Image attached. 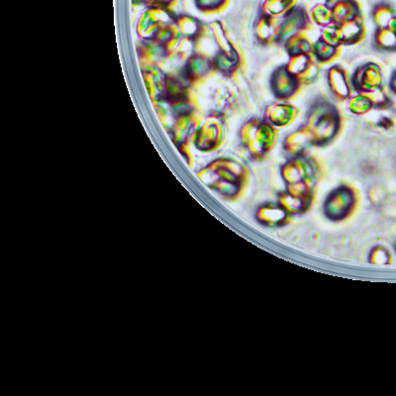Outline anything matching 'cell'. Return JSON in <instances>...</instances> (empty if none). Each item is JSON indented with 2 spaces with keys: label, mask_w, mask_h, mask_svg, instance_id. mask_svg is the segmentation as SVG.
<instances>
[{
  "label": "cell",
  "mask_w": 396,
  "mask_h": 396,
  "mask_svg": "<svg viewBox=\"0 0 396 396\" xmlns=\"http://www.w3.org/2000/svg\"><path fill=\"white\" fill-rule=\"evenodd\" d=\"M370 262L375 265L386 264L389 262L388 252L381 247H377L370 253Z\"/></svg>",
  "instance_id": "cell-33"
},
{
  "label": "cell",
  "mask_w": 396,
  "mask_h": 396,
  "mask_svg": "<svg viewBox=\"0 0 396 396\" xmlns=\"http://www.w3.org/2000/svg\"><path fill=\"white\" fill-rule=\"evenodd\" d=\"M341 34H342L343 46H355L361 44L367 36V27H366L364 16L354 18L350 21L340 24Z\"/></svg>",
  "instance_id": "cell-16"
},
{
  "label": "cell",
  "mask_w": 396,
  "mask_h": 396,
  "mask_svg": "<svg viewBox=\"0 0 396 396\" xmlns=\"http://www.w3.org/2000/svg\"><path fill=\"white\" fill-rule=\"evenodd\" d=\"M389 89L393 95H396V70L393 73L390 79H389Z\"/></svg>",
  "instance_id": "cell-34"
},
{
  "label": "cell",
  "mask_w": 396,
  "mask_h": 396,
  "mask_svg": "<svg viewBox=\"0 0 396 396\" xmlns=\"http://www.w3.org/2000/svg\"><path fill=\"white\" fill-rule=\"evenodd\" d=\"M327 84L332 97L338 102H346L354 95L351 75L342 65H333L326 73Z\"/></svg>",
  "instance_id": "cell-11"
},
{
  "label": "cell",
  "mask_w": 396,
  "mask_h": 396,
  "mask_svg": "<svg viewBox=\"0 0 396 396\" xmlns=\"http://www.w3.org/2000/svg\"><path fill=\"white\" fill-rule=\"evenodd\" d=\"M323 173L321 160L310 152L288 158L281 168V178L286 185H304L312 189L321 180Z\"/></svg>",
  "instance_id": "cell-4"
},
{
  "label": "cell",
  "mask_w": 396,
  "mask_h": 396,
  "mask_svg": "<svg viewBox=\"0 0 396 396\" xmlns=\"http://www.w3.org/2000/svg\"><path fill=\"white\" fill-rule=\"evenodd\" d=\"M342 53V47H336L318 38L313 47V57L320 66L330 65L337 61Z\"/></svg>",
  "instance_id": "cell-20"
},
{
  "label": "cell",
  "mask_w": 396,
  "mask_h": 396,
  "mask_svg": "<svg viewBox=\"0 0 396 396\" xmlns=\"http://www.w3.org/2000/svg\"><path fill=\"white\" fill-rule=\"evenodd\" d=\"M249 169L243 162L231 158L213 162L200 173L201 180L229 198L239 196L249 182Z\"/></svg>",
  "instance_id": "cell-2"
},
{
  "label": "cell",
  "mask_w": 396,
  "mask_h": 396,
  "mask_svg": "<svg viewBox=\"0 0 396 396\" xmlns=\"http://www.w3.org/2000/svg\"><path fill=\"white\" fill-rule=\"evenodd\" d=\"M313 29V23L308 9L302 6H294L279 18V30L276 45L283 46L285 41L295 34L308 33Z\"/></svg>",
  "instance_id": "cell-6"
},
{
  "label": "cell",
  "mask_w": 396,
  "mask_h": 396,
  "mask_svg": "<svg viewBox=\"0 0 396 396\" xmlns=\"http://www.w3.org/2000/svg\"><path fill=\"white\" fill-rule=\"evenodd\" d=\"M325 4L331 9L335 24L340 25L364 16L359 0H326Z\"/></svg>",
  "instance_id": "cell-15"
},
{
  "label": "cell",
  "mask_w": 396,
  "mask_h": 396,
  "mask_svg": "<svg viewBox=\"0 0 396 396\" xmlns=\"http://www.w3.org/2000/svg\"><path fill=\"white\" fill-rule=\"evenodd\" d=\"M388 28L396 34V16L388 23Z\"/></svg>",
  "instance_id": "cell-35"
},
{
  "label": "cell",
  "mask_w": 396,
  "mask_h": 396,
  "mask_svg": "<svg viewBox=\"0 0 396 396\" xmlns=\"http://www.w3.org/2000/svg\"><path fill=\"white\" fill-rule=\"evenodd\" d=\"M347 107L349 111L356 116L367 115L375 109L370 93H356L351 96L347 102Z\"/></svg>",
  "instance_id": "cell-25"
},
{
  "label": "cell",
  "mask_w": 396,
  "mask_h": 396,
  "mask_svg": "<svg viewBox=\"0 0 396 396\" xmlns=\"http://www.w3.org/2000/svg\"><path fill=\"white\" fill-rule=\"evenodd\" d=\"M213 70H214V66H213L212 59L205 55L198 54L189 58L185 73L189 79L192 81H199L208 77Z\"/></svg>",
  "instance_id": "cell-17"
},
{
  "label": "cell",
  "mask_w": 396,
  "mask_h": 396,
  "mask_svg": "<svg viewBox=\"0 0 396 396\" xmlns=\"http://www.w3.org/2000/svg\"><path fill=\"white\" fill-rule=\"evenodd\" d=\"M239 137L249 158L253 161L262 162L276 149L279 129L264 117L252 118L242 126Z\"/></svg>",
  "instance_id": "cell-3"
},
{
  "label": "cell",
  "mask_w": 396,
  "mask_h": 396,
  "mask_svg": "<svg viewBox=\"0 0 396 396\" xmlns=\"http://www.w3.org/2000/svg\"><path fill=\"white\" fill-rule=\"evenodd\" d=\"M299 113L301 111L296 105L288 102H278L265 109L264 118L274 127L281 129L294 124Z\"/></svg>",
  "instance_id": "cell-12"
},
{
  "label": "cell",
  "mask_w": 396,
  "mask_h": 396,
  "mask_svg": "<svg viewBox=\"0 0 396 396\" xmlns=\"http://www.w3.org/2000/svg\"><path fill=\"white\" fill-rule=\"evenodd\" d=\"M370 95L374 102L375 109H386L391 105L390 96L388 95V91L384 89V86L377 89L374 93H370Z\"/></svg>",
  "instance_id": "cell-32"
},
{
  "label": "cell",
  "mask_w": 396,
  "mask_h": 396,
  "mask_svg": "<svg viewBox=\"0 0 396 396\" xmlns=\"http://www.w3.org/2000/svg\"><path fill=\"white\" fill-rule=\"evenodd\" d=\"M320 39L324 42L328 43L336 47H343L342 34H341L340 25L333 24L322 28L320 33Z\"/></svg>",
  "instance_id": "cell-30"
},
{
  "label": "cell",
  "mask_w": 396,
  "mask_h": 396,
  "mask_svg": "<svg viewBox=\"0 0 396 396\" xmlns=\"http://www.w3.org/2000/svg\"><path fill=\"white\" fill-rule=\"evenodd\" d=\"M297 1L299 0H265L261 6V13L274 18H281L297 6Z\"/></svg>",
  "instance_id": "cell-24"
},
{
  "label": "cell",
  "mask_w": 396,
  "mask_h": 396,
  "mask_svg": "<svg viewBox=\"0 0 396 396\" xmlns=\"http://www.w3.org/2000/svg\"><path fill=\"white\" fill-rule=\"evenodd\" d=\"M215 70H218L226 77H232L239 70L242 65L241 55L231 57L219 51L212 59Z\"/></svg>",
  "instance_id": "cell-22"
},
{
  "label": "cell",
  "mask_w": 396,
  "mask_h": 396,
  "mask_svg": "<svg viewBox=\"0 0 396 396\" xmlns=\"http://www.w3.org/2000/svg\"><path fill=\"white\" fill-rule=\"evenodd\" d=\"M374 45L379 51L396 52V34L388 27L377 28L375 33Z\"/></svg>",
  "instance_id": "cell-27"
},
{
  "label": "cell",
  "mask_w": 396,
  "mask_h": 396,
  "mask_svg": "<svg viewBox=\"0 0 396 396\" xmlns=\"http://www.w3.org/2000/svg\"><path fill=\"white\" fill-rule=\"evenodd\" d=\"M225 122L219 115L210 116L203 124L198 126L194 132L196 147L203 152L217 150L223 143L225 135Z\"/></svg>",
  "instance_id": "cell-7"
},
{
  "label": "cell",
  "mask_w": 396,
  "mask_h": 396,
  "mask_svg": "<svg viewBox=\"0 0 396 396\" xmlns=\"http://www.w3.org/2000/svg\"><path fill=\"white\" fill-rule=\"evenodd\" d=\"M286 68L299 79L302 86L314 84L319 79L321 66L316 62L313 55L299 54L288 56Z\"/></svg>",
  "instance_id": "cell-10"
},
{
  "label": "cell",
  "mask_w": 396,
  "mask_h": 396,
  "mask_svg": "<svg viewBox=\"0 0 396 396\" xmlns=\"http://www.w3.org/2000/svg\"><path fill=\"white\" fill-rule=\"evenodd\" d=\"M178 28L187 38L194 39L202 37L206 32V28L196 18L191 16H182L178 20Z\"/></svg>",
  "instance_id": "cell-26"
},
{
  "label": "cell",
  "mask_w": 396,
  "mask_h": 396,
  "mask_svg": "<svg viewBox=\"0 0 396 396\" xmlns=\"http://www.w3.org/2000/svg\"><path fill=\"white\" fill-rule=\"evenodd\" d=\"M304 126L312 136L315 148L331 145L343 129L340 109L325 96H317L309 106Z\"/></svg>",
  "instance_id": "cell-1"
},
{
  "label": "cell",
  "mask_w": 396,
  "mask_h": 396,
  "mask_svg": "<svg viewBox=\"0 0 396 396\" xmlns=\"http://www.w3.org/2000/svg\"><path fill=\"white\" fill-rule=\"evenodd\" d=\"M384 70L381 65L368 62L358 66L351 75L352 89L357 93H374L384 86Z\"/></svg>",
  "instance_id": "cell-9"
},
{
  "label": "cell",
  "mask_w": 396,
  "mask_h": 396,
  "mask_svg": "<svg viewBox=\"0 0 396 396\" xmlns=\"http://www.w3.org/2000/svg\"><path fill=\"white\" fill-rule=\"evenodd\" d=\"M210 30H211L213 36H214L215 42L218 45L220 52L231 57L240 56V53L238 52L235 46L231 42L221 22H212L211 24H210Z\"/></svg>",
  "instance_id": "cell-23"
},
{
  "label": "cell",
  "mask_w": 396,
  "mask_h": 396,
  "mask_svg": "<svg viewBox=\"0 0 396 396\" xmlns=\"http://www.w3.org/2000/svg\"><path fill=\"white\" fill-rule=\"evenodd\" d=\"M270 86L274 97L279 102H292L301 93L302 84L294 77L285 65L278 66L272 73Z\"/></svg>",
  "instance_id": "cell-8"
},
{
  "label": "cell",
  "mask_w": 396,
  "mask_h": 396,
  "mask_svg": "<svg viewBox=\"0 0 396 396\" xmlns=\"http://www.w3.org/2000/svg\"><path fill=\"white\" fill-rule=\"evenodd\" d=\"M308 12L311 21L320 28H324L334 23L331 9L325 3L315 4L309 9Z\"/></svg>",
  "instance_id": "cell-28"
},
{
  "label": "cell",
  "mask_w": 396,
  "mask_h": 396,
  "mask_svg": "<svg viewBox=\"0 0 396 396\" xmlns=\"http://www.w3.org/2000/svg\"><path fill=\"white\" fill-rule=\"evenodd\" d=\"M395 16V10L390 4L381 2L373 9L372 17L377 28L388 27V23Z\"/></svg>",
  "instance_id": "cell-29"
},
{
  "label": "cell",
  "mask_w": 396,
  "mask_h": 396,
  "mask_svg": "<svg viewBox=\"0 0 396 396\" xmlns=\"http://www.w3.org/2000/svg\"><path fill=\"white\" fill-rule=\"evenodd\" d=\"M279 30V18L260 13L255 23L256 39L264 47L276 45Z\"/></svg>",
  "instance_id": "cell-14"
},
{
  "label": "cell",
  "mask_w": 396,
  "mask_h": 396,
  "mask_svg": "<svg viewBox=\"0 0 396 396\" xmlns=\"http://www.w3.org/2000/svg\"><path fill=\"white\" fill-rule=\"evenodd\" d=\"M155 1V3L160 4V6H168V4L171 3L173 0H153Z\"/></svg>",
  "instance_id": "cell-36"
},
{
  "label": "cell",
  "mask_w": 396,
  "mask_h": 396,
  "mask_svg": "<svg viewBox=\"0 0 396 396\" xmlns=\"http://www.w3.org/2000/svg\"><path fill=\"white\" fill-rule=\"evenodd\" d=\"M313 200L311 196H299L290 194L287 191L281 192L279 196V205L290 214H299L305 212Z\"/></svg>",
  "instance_id": "cell-18"
},
{
  "label": "cell",
  "mask_w": 396,
  "mask_h": 396,
  "mask_svg": "<svg viewBox=\"0 0 396 396\" xmlns=\"http://www.w3.org/2000/svg\"><path fill=\"white\" fill-rule=\"evenodd\" d=\"M358 194L351 185H342L336 187L327 196L324 212L332 220H342L349 216L356 207Z\"/></svg>",
  "instance_id": "cell-5"
},
{
  "label": "cell",
  "mask_w": 396,
  "mask_h": 396,
  "mask_svg": "<svg viewBox=\"0 0 396 396\" xmlns=\"http://www.w3.org/2000/svg\"><path fill=\"white\" fill-rule=\"evenodd\" d=\"M313 47L314 42L308 37V33L295 34L288 38L283 44L288 56L299 54L313 55Z\"/></svg>",
  "instance_id": "cell-21"
},
{
  "label": "cell",
  "mask_w": 396,
  "mask_h": 396,
  "mask_svg": "<svg viewBox=\"0 0 396 396\" xmlns=\"http://www.w3.org/2000/svg\"><path fill=\"white\" fill-rule=\"evenodd\" d=\"M196 8L205 13H217L227 8L230 0H194Z\"/></svg>",
  "instance_id": "cell-31"
},
{
  "label": "cell",
  "mask_w": 396,
  "mask_h": 396,
  "mask_svg": "<svg viewBox=\"0 0 396 396\" xmlns=\"http://www.w3.org/2000/svg\"><path fill=\"white\" fill-rule=\"evenodd\" d=\"M313 148L315 147L312 136L304 124L288 134L283 140V149L288 157L304 154Z\"/></svg>",
  "instance_id": "cell-13"
},
{
  "label": "cell",
  "mask_w": 396,
  "mask_h": 396,
  "mask_svg": "<svg viewBox=\"0 0 396 396\" xmlns=\"http://www.w3.org/2000/svg\"><path fill=\"white\" fill-rule=\"evenodd\" d=\"M290 215L279 205H265L258 208L256 218L264 225L278 226L285 223Z\"/></svg>",
  "instance_id": "cell-19"
}]
</instances>
